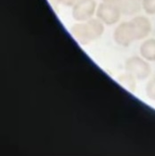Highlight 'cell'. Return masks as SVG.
<instances>
[{"label": "cell", "instance_id": "cell-1", "mask_svg": "<svg viewBox=\"0 0 155 156\" xmlns=\"http://www.w3.org/2000/svg\"><path fill=\"white\" fill-rule=\"evenodd\" d=\"M73 37L82 45H86L103 35L104 23L99 19H90L74 24L71 29Z\"/></svg>", "mask_w": 155, "mask_h": 156}, {"label": "cell", "instance_id": "cell-2", "mask_svg": "<svg viewBox=\"0 0 155 156\" xmlns=\"http://www.w3.org/2000/svg\"><path fill=\"white\" fill-rule=\"evenodd\" d=\"M125 70L126 72L131 73L133 76L136 77V80H139L147 79L152 72L148 61L139 56H132L126 61Z\"/></svg>", "mask_w": 155, "mask_h": 156}, {"label": "cell", "instance_id": "cell-3", "mask_svg": "<svg viewBox=\"0 0 155 156\" xmlns=\"http://www.w3.org/2000/svg\"><path fill=\"white\" fill-rule=\"evenodd\" d=\"M96 0H78L72 6V18L77 22H86L92 19L96 12Z\"/></svg>", "mask_w": 155, "mask_h": 156}, {"label": "cell", "instance_id": "cell-4", "mask_svg": "<svg viewBox=\"0 0 155 156\" xmlns=\"http://www.w3.org/2000/svg\"><path fill=\"white\" fill-rule=\"evenodd\" d=\"M121 12L117 4L103 2L96 9V16L104 24L114 25L120 19Z\"/></svg>", "mask_w": 155, "mask_h": 156}, {"label": "cell", "instance_id": "cell-5", "mask_svg": "<svg viewBox=\"0 0 155 156\" xmlns=\"http://www.w3.org/2000/svg\"><path fill=\"white\" fill-rule=\"evenodd\" d=\"M113 37L115 42L119 46L124 48L129 47L132 42L136 40L131 23L126 22L119 24L114 30Z\"/></svg>", "mask_w": 155, "mask_h": 156}, {"label": "cell", "instance_id": "cell-6", "mask_svg": "<svg viewBox=\"0 0 155 156\" xmlns=\"http://www.w3.org/2000/svg\"><path fill=\"white\" fill-rule=\"evenodd\" d=\"M136 40L144 39L152 31V23L144 16H136L130 21Z\"/></svg>", "mask_w": 155, "mask_h": 156}, {"label": "cell", "instance_id": "cell-7", "mask_svg": "<svg viewBox=\"0 0 155 156\" xmlns=\"http://www.w3.org/2000/svg\"><path fill=\"white\" fill-rule=\"evenodd\" d=\"M143 0H119L117 4L121 13L126 15H134L143 7Z\"/></svg>", "mask_w": 155, "mask_h": 156}, {"label": "cell", "instance_id": "cell-8", "mask_svg": "<svg viewBox=\"0 0 155 156\" xmlns=\"http://www.w3.org/2000/svg\"><path fill=\"white\" fill-rule=\"evenodd\" d=\"M141 56L148 62H155V38H148L140 46Z\"/></svg>", "mask_w": 155, "mask_h": 156}, {"label": "cell", "instance_id": "cell-9", "mask_svg": "<svg viewBox=\"0 0 155 156\" xmlns=\"http://www.w3.org/2000/svg\"><path fill=\"white\" fill-rule=\"evenodd\" d=\"M118 80L123 87H125L126 88H128L130 91H135L136 87V79L135 76L132 75L131 73L126 72V73L119 75Z\"/></svg>", "mask_w": 155, "mask_h": 156}, {"label": "cell", "instance_id": "cell-10", "mask_svg": "<svg viewBox=\"0 0 155 156\" xmlns=\"http://www.w3.org/2000/svg\"><path fill=\"white\" fill-rule=\"evenodd\" d=\"M145 94L146 96L152 100L155 101V77L151 79L145 87Z\"/></svg>", "mask_w": 155, "mask_h": 156}, {"label": "cell", "instance_id": "cell-11", "mask_svg": "<svg viewBox=\"0 0 155 156\" xmlns=\"http://www.w3.org/2000/svg\"><path fill=\"white\" fill-rule=\"evenodd\" d=\"M144 12L148 14H155V0H143L142 2Z\"/></svg>", "mask_w": 155, "mask_h": 156}, {"label": "cell", "instance_id": "cell-12", "mask_svg": "<svg viewBox=\"0 0 155 156\" xmlns=\"http://www.w3.org/2000/svg\"><path fill=\"white\" fill-rule=\"evenodd\" d=\"M57 1L59 3H61L62 5H66V6H73L78 0H57Z\"/></svg>", "mask_w": 155, "mask_h": 156}, {"label": "cell", "instance_id": "cell-13", "mask_svg": "<svg viewBox=\"0 0 155 156\" xmlns=\"http://www.w3.org/2000/svg\"><path fill=\"white\" fill-rule=\"evenodd\" d=\"M102 1L105 3H111V4H118L119 0H102Z\"/></svg>", "mask_w": 155, "mask_h": 156}]
</instances>
